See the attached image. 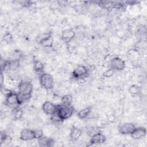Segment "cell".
Returning <instances> with one entry per match:
<instances>
[{
    "label": "cell",
    "mask_w": 147,
    "mask_h": 147,
    "mask_svg": "<svg viewBox=\"0 0 147 147\" xmlns=\"http://www.w3.org/2000/svg\"><path fill=\"white\" fill-rule=\"evenodd\" d=\"M39 80L41 86L47 90H52L54 86L53 76L48 73L44 72L39 76Z\"/></svg>",
    "instance_id": "cell-2"
},
{
    "label": "cell",
    "mask_w": 147,
    "mask_h": 147,
    "mask_svg": "<svg viewBox=\"0 0 147 147\" xmlns=\"http://www.w3.org/2000/svg\"><path fill=\"white\" fill-rule=\"evenodd\" d=\"M42 110L45 114L52 116L57 111V105L49 101H46L42 105Z\"/></svg>",
    "instance_id": "cell-7"
},
{
    "label": "cell",
    "mask_w": 147,
    "mask_h": 147,
    "mask_svg": "<svg viewBox=\"0 0 147 147\" xmlns=\"http://www.w3.org/2000/svg\"><path fill=\"white\" fill-rule=\"evenodd\" d=\"M74 112V108L71 105H64L63 104L57 105L56 113L62 121L70 118Z\"/></svg>",
    "instance_id": "cell-1"
},
{
    "label": "cell",
    "mask_w": 147,
    "mask_h": 147,
    "mask_svg": "<svg viewBox=\"0 0 147 147\" xmlns=\"http://www.w3.org/2000/svg\"><path fill=\"white\" fill-rule=\"evenodd\" d=\"M39 43L44 48H51L53 45V38L51 34H48L41 38Z\"/></svg>",
    "instance_id": "cell-14"
},
{
    "label": "cell",
    "mask_w": 147,
    "mask_h": 147,
    "mask_svg": "<svg viewBox=\"0 0 147 147\" xmlns=\"http://www.w3.org/2000/svg\"><path fill=\"white\" fill-rule=\"evenodd\" d=\"M108 120L110 122H113L114 120H115V117L113 115H110L109 118H108Z\"/></svg>",
    "instance_id": "cell-28"
},
{
    "label": "cell",
    "mask_w": 147,
    "mask_h": 147,
    "mask_svg": "<svg viewBox=\"0 0 147 147\" xmlns=\"http://www.w3.org/2000/svg\"><path fill=\"white\" fill-rule=\"evenodd\" d=\"M106 141V137L100 132L94 133L91 137L90 143L91 145L101 144Z\"/></svg>",
    "instance_id": "cell-10"
},
{
    "label": "cell",
    "mask_w": 147,
    "mask_h": 147,
    "mask_svg": "<svg viewBox=\"0 0 147 147\" xmlns=\"http://www.w3.org/2000/svg\"><path fill=\"white\" fill-rule=\"evenodd\" d=\"M38 145L41 147H52L55 145V140L50 137L44 136L37 139Z\"/></svg>",
    "instance_id": "cell-11"
},
{
    "label": "cell",
    "mask_w": 147,
    "mask_h": 147,
    "mask_svg": "<svg viewBox=\"0 0 147 147\" xmlns=\"http://www.w3.org/2000/svg\"><path fill=\"white\" fill-rule=\"evenodd\" d=\"M32 2L31 1H21L20 2V5L24 7H28L32 5Z\"/></svg>",
    "instance_id": "cell-25"
},
{
    "label": "cell",
    "mask_w": 147,
    "mask_h": 147,
    "mask_svg": "<svg viewBox=\"0 0 147 147\" xmlns=\"http://www.w3.org/2000/svg\"><path fill=\"white\" fill-rule=\"evenodd\" d=\"M82 134V131L81 129H79L78 127L75 126H73L71 127L69 136H70L71 140L72 141H76L80 137Z\"/></svg>",
    "instance_id": "cell-15"
},
{
    "label": "cell",
    "mask_w": 147,
    "mask_h": 147,
    "mask_svg": "<svg viewBox=\"0 0 147 147\" xmlns=\"http://www.w3.org/2000/svg\"><path fill=\"white\" fill-rule=\"evenodd\" d=\"M35 131V134H36V139H38L44 136L43 134V131L41 129H37V130H34Z\"/></svg>",
    "instance_id": "cell-26"
},
{
    "label": "cell",
    "mask_w": 147,
    "mask_h": 147,
    "mask_svg": "<svg viewBox=\"0 0 147 147\" xmlns=\"http://www.w3.org/2000/svg\"><path fill=\"white\" fill-rule=\"evenodd\" d=\"M125 67V61L119 57H115L110 61V68L114 71H122Z\"/></svg>",
    "instance_id": "cell-6"
},
{
    "label": "cell",
    "mask_w": 147,
    "mask_h": 147,
    "mask_svg": "<svg viewBox=\"0 0 147 147\" xmlns=\"http://www.w3.org/2000/svg\"><path fill=\"white\" fill-rule=\"evenodd\" d=\"M114 70L112 68H110L109 69H107L106 71H105V72H103L102 74V76L104 77V78H110L114 74Z\"/></svg>",
    "instance_id": "cell-24"
},
{
    "label": "cell",
    "mask_w": 147,
    "mask_h": 147,
    "mask_svg": "<svg viewBox=\"0 0 147 147\" xmlns=\"http://www.w3.org/2000/svg\"><path fill=\"white\" fill-rule=\"evenodd\" d=\"M72 75L76 80H82L87 77L88 69L84 65H79L74 69Z\"/></svg>",
    "instance_id": "cell-5"
},
{
    "label": "cell",
    "mask_w": 147,
    "mask_h": 147,
    "mask_svg": "<svg viewBox=\"0 0 147 147\" xmlns=\"http://www.w3.org/2000/svg\"><path fill=\"white\" fill-rule=\"evenodd\" d=\"M135 127V125L132 123H125L119 126V131L123 135H130Z\"/></svg>",
    "instance_id": "cell-12"
},
{
    "label": "cell",
    "mask_w": 147,
    "mask_h": 147,
    "mask_svg": "<svg viewBox=\"0 0 147 147\" xmlns=\"http://www.w3.org/2000/svg\"><path fill=\"white\" fill-rule=\"evenodd\" d=\"M91 108L90 107H87L81 110H80L77 116L79 119H83L86 118L91 113Z\"/></svg>",
    "instance_id": "cell-18"
},
{
    "label": "cell",
    "mask_w": 147,
    "mask_h": 147,
    "mask_svg": "<svg viewBox=\"0 0 147 147\" xmlns=\"http://www.w3.org/2000/svg\"><path fill=\"white\" fill-rule=\"evenodd\" d=\"M146 130L144 127H135L132 133L130 134V136L136 140L141 139L146 136Z\"/></svg>",
    "instance_id": "cell-13"
},
{
    "label": "cell",
    "mask_w": 147,
    "mask_h": 147,
    "mask_svg": "<svg viewBox=\"0 0 147 147\" xmlns=\"http://www.w3.org/2000/svg\"><path fill=\"white\" fill-rule=\"evenodd\" d=\"M24 114V111L21 109H17L13 111V118L16 120L21 119Z\"/></svg>",
    "instance_id": "cell-20"
},
{
    "label": "cell",
    "mask_w": 147,
    "mask_h": 147,
    "mask_svg": "<svg viewBox=\"0 0 147 147\" xmlns=\"http://www.w3.org/2000/svg\"><path fill=\"white\" fill-rule=\"evenodd\" d=\"M129 92L133 96H137L140 95L141 91V87L137 84L131 85L128 89Z\"/></svg>",
    "instance_id": "cell-17"
},
{
    "label": "cell",
    "mask_w": 147,
    "mask_h": 147,
    "mask_svg": "<svg viewBox=\"0 0 147 147\" xmlns=\"http://www.w3.org/2000/svg\"><path fill=\"white\" fill-rule=\"evenodd\" d=\"M20 138L22 141H30L36 139L34 130L30 129H24L20 132Z\"/></svg>",
    "instance_id": "cell-8"
},
{
    "label": "cell",
    "mask_w": 147,
    "mask_h": 147,
    "mask_svg": "<svg viewBox=\"0 0 147 147\" xmlns=\"http://www.w3.org/2000/svg\"><path fill=\"white\" fill-rule=\"evenodd\" d=\"M5 105L10 108L13 111L19 108V102L18 100L17 93L15 91L11 92L5 97Z\"/></svg>",
    "instance_id": "cell-3"
},
{
    "label": "cell",
    "mask_w": 147,
    "mask_h": 147,
    "mask_svg": "<svg viewBox=\"0 0 147 147\" xmlns=\"http://www.w3.org/2000/svg\"><path fill=\"white\" fill-rule=\"evenodd\" d=\"M3 40L7 43L11 42L13 40V35L10 32H6L3 37Z\"/></svg>",
    "instance_id": "cell-23"
},
{
    "label": "cell",
    "mask_w": 147,
    "mask_h": 147,
    "mask_svg": "<svg viewBox=\"0 0 147 147\" xmlns=\"http://www.w3.org/2000/svg\"><path fill=\"white\" fill-rule=\"evenodd\" d=\"M11 141V138L10 136L7 135L5 133H1V144L3 143L7 142L10 143Z\"/></svg>",
    "instance_id": "cell-22"
},
{
    "label": "cell",
    "mask_w": 147,
    "mask_h": 147,
    "mask_svg": "<svg viewBox=\"0 0 147 147\" xmlns=\"http://www.w3.org/2000/svg\"><path fill=\"white\" fill-rule=\"evenodd\" d=\"M73 101V97L71 94H65L61 97V104L64 105H71Z\"/></svg>",
    "instance_id": "cell-19"
},
{
    "label": "cell",
    "mask_w": 147,
    "mask_h": 147,
    "mask_svg": "<svg viewBox=\"0 0 147 147\" xmlns=\"http://www.w3.org/2000/svg\"><path fill=\"white\" fill-rule=\"evenodd\" d=\"M17 96H18V100L20 105H21L22 103L27 102L31 98V96L24 95L21 94H19L18 92L17 93Z\"/></svg>",
    "instance_id": "cell-21"
},
{
    "label": "cell",
    "mask_w": 147,
    "mask_h": 147,
    "mask_svg": "<svg viewBox=\"0 0 147 147\" xmlns=\"http://www.w3.org/2000/svg\"><path fill=\"white\" fill-rule=\"evenodd\" d=\"M18 93L24 95L32 96L33 90L32 84L28 80H21L18 86Z\"/></svg>",
    "instance_id": "cell-4"
},
{
    "label": "cell",
    "mask_w": 147,
    "mask_h": 147,
    "mask_svg": "<svg viewBox=\"0 0 147 147\" xmlns=\"http://www.w3.org/2000/svg\"><path fill=\"white\" fill-rule=\"evenodd\" d=\"M75 33L72 29H67L63 30L61 32V40L65 43H69L75 37Z\"/></svg>",
    "instance_id": "cell-9"
},
{
    "label": "cell",
    "mask_w": 147,
    "mask_h": 147,
    "mask_svg": "<svg viewBox=\"0 0 147 147\" xmlns=\"http://www.w3.org/2000/svg\"><path fill=\"white\" fill-rule=\"evenodd\" d=\"M1 88L2 87V85H3V80H4V76H3V72H1Z\"/></svg>",
    "instance_id": "cell-27"
},
{
    "label": "cell",
    "mask_w": 147,
    "mask_h": 147,
    "mask_svg": "<svg viewBox=\"0 0 147 147\" xmlns=\"http://www.w3.org/2000/svg\"><path fill=\"white\" fill-rule=\"evenodd\" d=\"M33 68L34 72L39 75L44 73V64L40 60H35L33 61Z\"/></svg>",
    "instance_id": "cell-16"
}]
</instances>
